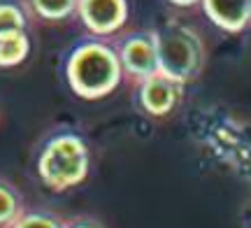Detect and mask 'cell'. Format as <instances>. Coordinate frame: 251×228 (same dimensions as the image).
I'll return each instance as SVG.
<instances>
[{
  "label": "cell",
  "mask_w": 251,
  "mask_h": 228,
  "mask_svg": "<svg viewBox=\"0 0 251 228\" xmlns=\"http://www.w3.org/2000/svg\"><path fill=\"white\" fill-rule=\"evenodd\" d=\"M26 212V198L14 182L0 177V228H9Z\"/></svg>",
  "instance_id": "cell-10"
},
{
  "label": "cell",
  "mask_w": 251,
  "mask_h": 228,
  "mask_svg": "<svg viewBox=\"0 0 251 228\" xmlns=\"http://www.w3.org/2000/svg\"><path fill=\"white\" fill-rule=\"evenodd\" d=\"M205 17L224 33H242L251 26V0H200Z\"/></svg>",
  "instance_id": "cell-7"
},
{
  "label": "cell",
  "mask_w": 251,
  "mask_h": 228,
  "mask_svg": "<svg viewBox=\"0 0 251 228\" xmlns=\"http://www.w3.org/2000/svg\"><path fill=\"white\" fill-rule=\"evenodd\" d=\"M63 228H105V224L93 214H75L63 219Z\"/></svg>",
  "instance_id": "cell-13"
},
{
  "label": "cell",
  "mask_w": 251,
  "mask_h": 228,
  "mask_svg": "<svg viewBox=\"0 0 251 228\" xmlns=\"http://www.w3.org/2000/svg\"><path fill=\"white\" fill-rule=\"evenodd\" d=\"M168 2L181 9H191V7H196V5H200V0H168Z\"/></svg>",
  "instance_id": "cell-14"
},
{
  "label": "cell",
  "mask_w": 251,
  "mask_h": 228,
  "mask_svg": "<svg viewBox=\"0 0 251 228\" xmlns=\"http://www.w3.org/2000/svg\"><path fill=\"white\" fill-rule=\"evenodd\" d=\"M30 54L28 30H7L0 33V68H17Z\"/></svg>",
  "instance_id": "cell-9"
},
{
  "label": "cell",
  "mask_w": 251,
  "mask_h": 228,
  "mask_svg": "<svg viewBox=\"0 0 251 228\" xmlns=\"http://www.w3.org/2000/svg\"><path fill=\"white\" fill-rule=\"evenodd\" d=\"M109 40H112L114 51L119 56L124 79H130L135 84L161 73L158 49H156V33L153 30L137 28V30H128V33H117Z\"/></svg>",
  "instance_id": "cell-4"
},
{
  "label": "cell",
  "mask_w": 251,
  "mask_h": 228,
  "mask_svg": "<svg viewBox=\"0 0 251 228\" xmlns=\"http://www.w3.org/2000/svg\"><path fill=\"white\" fill-rule=\"evenodd\" d=\"M9 228H63V217L49 210H28Z\"/></svg>",
  "instance_id": "cell-12"
},
{
  "label": "cell",
  "mask_w": 251,
  "mask_h": 228,
  "mask_svg": "<svg viewBox=\"0 0 251 228\" xmlns=\"http://www.w3.org/2000/svg\"><path fill=\"white\" fill-rule=\"evenodd\" d=\"M77 19L96 37H114L130 19V0H79Z\"/></svg>",
  "instance_id": "cell-6"
},
{
  "label": "cell",
  "mask_w": 251,
  "mask_h": 228,
  "mask_svg": "<svg viewBox=\"0 0 251 228\" xmlns=\"http://www.w3.org/2000/svg\"><path fill=\"white\" fill-rule=\"evenodd\" d=\"M30 12L24 0H0V33L7 30H28Z\"/></svg>",
  "instance_id": "cell-11"
},
{
  "label": "cell",
  "mask_w": 251,
  "mask_h": 228,
  "mask_svg": "<svg viewBox=\"0 0 251 228\" xmlns=\"http://www.w3.org/2000/svg\"><path fill=\"white\" fill-rule=\"evenodd\" d=\"M153 33L161 73L184 86L198 82L207 68V45L202 33L179 19L165 21Z\"/></svg>",
  "instance_id": "cell-3"
},
{
  "label": "cell",
  "mask_w": 251,
  "mask_h": 228,
  "mask_svg": "<svg viewBox=\"0 0 251 228\" xmlns=\"http://www.w3.org/2000/svg\"><path fill=\"white\" fill-rule=\"evenodd\" d=\"M63 79L77 98L100 101L124 82L114 45L107 37L86 35L63 54Z\"/></svg>",
  "instance_id": "cell-1"
},
{
  "label": "cell",
  "mask_w": 251,
  "mask_h": 228,
  "mask_svg": "<svg viewBox=\"0 0 251 228\" xmlns=\"http://www.w3.org/2000/svg\"><path fill=\"white\" fill-rule=\"evenodd\" d=\"M33 19L45 24H63L77 17V2L79 0H24Z\"/></svg>",
  "instance_id": "cell-8"
},
{
  "label": "cell",
  "mask_w": 251,
  "mask_h": 228,
  "mask_svg": "<svg viewBox=\"0 0 251 228\" xmlns=\"http://www.w3.org/2000/svg\"><path fill=\"white\" fill-rule=\"evenodd\" d=\"M184 98V84L172 77L156 73L142 82L133 84V105L135 110L149 119H165L179 107Z\"/></svg>",
  "instance_id": "cell-5"
},
{
  "label": "cell",
  "mask_w": 251,
  "mask_h": 228,
  "mask_svg": "<svg viewBox=\"0 0 251 228\" xmlns=\"http://www.w3.org/2000/svg\"><path fill=\"white\" fill-rule=\"evenodd\" d=\"M33 163L37 179L49 191H70L89 177L91 145L77 126L58 124L40 137Z\"/></svg>",
  "instance_id": "cell-2"
}]
</instances>
